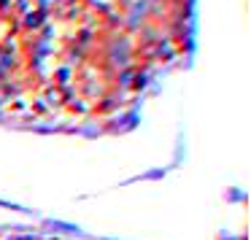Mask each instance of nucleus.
<instances>
[{
    "mask_svg": "<svg viewBox=\"0 0 251 240\" xmlns=\"http://www.w3.org/2000/svg\"><path fill=\"white\" fill-rule=\"evenodd\" d=\"M73 68H68V65H60V68H54V71H51V76H49V81L54 84V87H71L73 84Z\"/></svg>",
    "mask_w": 251,
    "mask_h": 240,
    "instance_id": "1",
    "label": "nucleus"
},
{
    "mask_svg": "<svg viewBox=\"0 0 251 240\" xmlns=\"http://www.w3.org/2000/svg\"><path fill=\"white\" fill-rule=\"evenodd\" d=\"M89 105H92L89 100H84V97H78V95H76V97L68 100V103L62 105V108H65L71 116H84V119H87V116H89Z\"/></svg>",
    "mask_w": 251,
    "mask_h": 240,
    "instance_id": "2",
    "label": "nucleus"
},
{
    "mask_svg": "<svg viewBox=\"0 0 251 240\" xmlns=\"http://www.w3.org/2000/svg\"><path fill=\"white\" fill-rule=\"evenodd\" d=\"M219 240H246V235H240V238H219Z\"/></svg>",
    "mask_w": 251,
    "mask_h": 240,
    "instance_id": "4",
    "label": "nucleus"
},
{
    "mask_svg": "<svg viewBox=\"0 0 251 240\" xmlns=\"http://www.w3.org/2000/svg\"><path fill=\"white\" fill-rule=\"evenodd\" d=\"M11 6H14V0H0V19L11 17Z\"/></svg>",
    "mask_w": 251,
    "mask_h": 240,
    "instance_id": "3",
    "label": "nucleus"
}]
</instances>
